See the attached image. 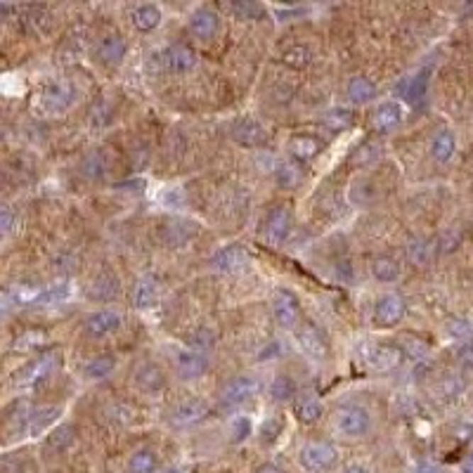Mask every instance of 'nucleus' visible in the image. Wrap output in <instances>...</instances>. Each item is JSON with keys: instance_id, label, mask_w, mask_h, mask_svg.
Returning <instances> with one entry per match:
<instances>
[{"instance_id": "1", "label": "nucleus", "mask_w": 473, "mask_h": 473, "mask_svg": "<svg viewBox=\"0 0 473 473\" xmlns=\"http://www.w3.org/2000/svg\"><path fill=\"white\" fill-rule=\"evenodd\" d=\"M74 102H76V88L72 83L57 81V83H50V86L43 88V93L38 97V109L43 111V114L57 116V114H65V111L72 109Z\"/></svg>"}, {"instance_id": "2", "label": "nucleus", "mask_w": 473, "mask_h": 473, "mask_svg": "<svg viewBox=\"0 0 473 473\" xmlns=\"http://www.w3.org/2000/svg\"><path fill=\"white\" fill-rule=\"evenodd\" d=\"M336 459H338L336 447L324 440L308 443V445H303V450H301V464H303V469H308L310 473H324V471L334 469Z\"/></svg>"}, {"instance_id": "3", "label": "nucleus", "mask_w": 473, "mask_h": 473, "mask_svg": "<svg viewBox=\"0 0 473 473\" xmlns=\"http://www.w3.org/2000/svg\"><path fill=\"white\" fill-rule=\"evenodd\" d=\"M334 423L336 428L341 430L343 435L348 438H360V435H367L372 428V414L367 412L365 407L360 405H345L336 412L334 416Z\"/></svg>"}, {"instance_id": "4", "label": "nucleus", "mask_w": 473, "mask_h": 473, "mask_svg": "<svg viewBox=\"0 0 473 473\" xmlns=\"http://www.w3.org/2000/svg\"><path fill=\"white\" fill-rule=\"evenodd\" d=\"M272 317L282 329H299L301 320H303L299 299H296L291 291H286V289L274 291V296H272Z\"/></svg>"}, {"instance_id": "5", "label": "nucleus", "mask_w": 473, "mask_h": 473, "mask_svg": "<svg viewBox=\"0 0 473 473\" xmlns=\"http://www.w3.org/2000/svg\"><path fill=\"white\" fill-rule=\"evenodd\" d=\"M296 341H299V348L306 352L310 360L315 362H322L329 355V343L320 329L315 327L313 322H303L299 327V334H296Z\"/></svg>"}, {"instance_id": "6", "label": "nucleus", "mask_w": 473, "mask_h": 473, "mask_svg": "<svg viewBox=\"0 0 473 473\" xmlns=\"http://www.w3.org/2000/svg\"><path fill=\"white\" fill-rule=\"evenodd\" d=\"M260 391V384L253 377H235L223 388L221 402L225 407H239L244 402L253 400Z\"/></svg>"}, {"instance_id": "7", "label": "nucleus", "mask_w": 473, "mask_h": 473, "mask_svg": "<svg viewBox=\"0 0 473 473\" xmlns=\"http://www.w3.org/2000/svg\"><path fill=\"white\" fill-rule=\"evenodd\" d=\"M291 228H294L291 211L286 206H274L265 218V239L272 246L284 244L289 235H291Z\"/></svg>"}, {"instance_id": "8", "label": "nucleus", "mask_w": 473, "mask_h": 473, "mask_svg": "<svg viewBox=\"0 0 473 473\" xmlns=\"http://www.w3.org/2000/svg\"><path fill=\"white\" fill-rule=\"evenodd\" d=\"M221 31V17L213 8H196L189 17V33L196 40H213Z\"/></svg>"}, {"instance_id": "9", "label": "nucleus", "mask_w": 473, "mask_h": 473, "mask_svg": "<svg viewBox=\"0 0 473 473\" xmlns=\"http://www.w3.org/2000/svg\"><path fill=\"white\" fill-rule=\"evenodd\" d=\"M405 299L400 294H386L377 301V308H374V322L377 327H393L398 324L402 317H405Z\"/></svg>"}, {"instance_id": "10", "label": "nucleus", "mask_w": 473, "mask_h": 473, "mask_svg": "<svg viewBox=\"0 0 473 473\" xmlns=\"http://www.w3.org/2000/svg\"><path fill=\"white\" fill-rule=\"evenodd\" d=\"M60 367V355L57 352H48V355H40L38 360H33L29 367H24L22 372L17 374V384L19 386H36L40 381H45L50 374Z\"/></svg>"}, {"instance_id": "11", "label": "nucleus", "mask_w": 473, "mask_h": 473, "mask_svg": "<svg viewBox=\"0 0 473 473\" xmlns=\"http://www.w3.org/2000/svg\"><path fill=\"white\" fill-rule=\"evenodd\" d=\"M211 265H213V270L218 272H228V274L242 272L244 267L249 265V251H246L242 244L223 246V249L211 258Z\"/></svg>"}, {"instance_id": "12", "label": "nucleus", "mask_w": 473, "mask_h": 473, "mask_svg": "<svg viewBox=\"0 0 473 473\" xmlns=\"http://www.w3.org/2000/svg\"><path fill=\"white\" fill-rule=\"evenodd\" d=\"M232 138H235V143H239L242 147H260V145H265L267 130L263 123L256 121V118L244 116L232 123Z\"/></svg>"}, {"instance_id": "13", "label": "nucleus", "mask_w": 473, "mask_h": 473, "mask_svg": "<svg viewBox=\"0 0 473 473\" xmlns=\"http://www.w3.org/2000/svg\"><path fill=\"white\" fill-rule=\"evenodd\" d=\"M208 416V405L204 402L201 398H187L182 400L178 407L173 409L171 414V421L175 426L180 428H189V426H196V423H201L204 419Z\"/></svg>"}, {"instance_id": "14", "label": "nucleus", "mask_w": 473, "mask_h": 473, "mask_svg": "<svg viewBox=\"0 0 473 473\" xmlns=\"http://www.w3.org/2000/svg\"><path fill=\"white\" fill-rule=\"evenodd\" d=\"M402 116H405V111L398 102H381L377 111L372 114V126L374 130L381 133V135H386V133H393L398 126L402 123Z\"/></svg>"}, {"instance_id": "15", "label": "nucleus", "mask_w": 473, "mask_h": 473, "mask_svg": "<svg viewBox=\"0 0 473 473\" xmlns=\"http://www.w3.org/2000/svg\"><path fill=\"white\" fill-rule=\"evenodd\" d=\"M402 357H405V350L402 345L395 343H379L377 348L372 350L369 355V365L377 372H393L402 365Z\"/></svg>"}, {"instance_id": "16", "label": "nucleus", "mask_w": 473, "mask_h": 473, "mask_svg": "<svg viewBox=\"0 0 473 473\" xmlns=\"http://www.w3.org/2000/svg\"><path fill=\"white\" fill-rule=\"evenodd\" d=\"M164 67L171 74H187L196 67V52L187 45H171L164 52Z\"/></svg>"}, {"instance_id": "17", "label": "nucleus", "mask_w": 473, "mask_h": 473, "mask_svg": "<svg viewBox=\"0 0 473 473\" xmlns=\"http://www.w3.org/2000/svg\"><path fill=\"white\" fill-rule=\"evenodd\" d=\"M121 327V315L114 313V310H97V313L86 317V331L93 338L109 336Z\"/></svg>"}, {"instance_id": "18", "label": "nucleus", "mask_w": 473, "mask_h": 473, "mask_svg": "<svg viewBox=\"0 0 473 473\" xmlns=\"http://www.w3.org/2000/svg\"><path fill=\"white\" fill-rule=\"evenodd\" d=\"M159 296H161V282H159V277H154V274L140 277L135 289H133V303H135V308H140V310L157 306Z\"/></svg>"}, {"instance_id": "19", "label": "nucleus", "mask_w": 473, "mask_h": 473, "mask_svg": "<svg viewBox=\"0 0 473 473\" xmlns=\"http://www.w3.org/2000/svg\"><path fill=\"white\" fill-rule=\"evenodd\" d=\"M178 374L185 381H192V379H199L206 374L208 369V357L204 355V352H196V350H182L178 352Z\"/></svg>"}, {"instance_id": "20", "label": "nucleus", "mask_w": 473, "mask_h": 473, "mask_svg": "<svg viewBox=\"0 0 473 473\" xmlns=\"http://www.w3.org/2000/svg\"><path fill=\"white\" fill-rule=\"evenodd\" d=\"M126 52H128V43H126V38L118 36V33L104 36L100 40V45H97V57H100L102 65H107V67L121 65V60L126 57Z\"/></svg>"}, {"instance_id": "21", "label": "nucleus", "mask_w": 473, "mask_h": 473, "mask_svg": "<svg viewBox=\"0 0 473 473\" xmlns=\"http://www.w3.org/2000/svg\"><path fill=\"white\" fill-rule=\"evenodd\" d=\"M118 291H121V282H118L116 274L109 270L97 274L88 286V296L95 301H111V299H116Z\"/></svg>"}, {"instance_id": "22", "label": "nucleus", "mask_w": 473, "mask_h": 473, "mask_svg": "<svg viewBox=\"0 0 473 473\" xmlns=\"http://www.w3.org/2000/svg\"><path fill=\"white\" fill-rule=\"evenodd\" d=\"M161 232H164V242L173 246V249H178V246H185L196 235V225L189 221H171L164 225Z\"/></svg>"}, {"instance_id": "23", "label": "nucleus", "mask_w": 473, "mask_h": 473, "mask_svg": "<svg viewBox=\"0 0 473 473\" xmlns=\"http://www.w3.org/2000/svg\"><path fill=\"white\" fill-rule=\"evenodd\" d=\"M135 386L145 393H159L166 386V374L159 365H143L135 372Z\"/></svg>"}, {"instance_id": "24", "label": "nucleus", "mask_w": 473, "mask_h": 473, "mask_svg": "<svg viewBox=\"0 0 473 473\" xmlns=\"http://www.w3.org/2000/svg\"><path fill=\"white\" fill-rule=\"evenodd\" d=\"M320 150H322L320 140L313 135H294L289 140V152H291V157L296 161H301V164L313 161L317 154H320Z\"/></svg>"}, {"instance_id": "25", "label": "nucleus", "mask_w": 473, "mask_h": 473, "mask_svg": "<svg viewBox=\"0 0 473 473\" xmlns=\"http://www.w3.org/2000/svg\"><path fill=\"white\" fill-rule=\"evenodd\" d=\"M159 24H161L159 5L145 3V5H138V8L133 10V26H135L140 33H152Z\"/></svg>"}, {"instance_id": "26", "label": "nucleus", "mask_w": 473, "mask_h": 473, "mask_svg": "<svg viewBox=\"0 0 473 473\" xmlns=\"http://www.w3.org/2000/svg\"><path fill=\"white\" fill-rule=\"evenodd\" d=\"M455 152H457V138L452 130H440L433 138V143H430V154H433V159L440 161V164H447V161L455 157Z\"/></svg>"}, {"instance_id": "27", "label": "nucleus", "mask_w": 473, "mask_h": 473, "mask_svg": "<svg viewBox=\"0 0 473 473\" xmlns=\"http://www.w3.org/2000/svg\"><path fill=\"white\" fill-rule=\"evenodd\" d=\"M57 416H60V407H52V405L33 409V412L26 416V423H29V433L31 435L43 433L48 426H52V423L57 421Z\"/></svg>"}, {"instance_id": "28", "label": "nucleus", "mask_w": 473, "mask_h": 473, "mask_svg": "<svg viewBox=\"0 0 473 473\" xmlns=\"http://www.w3.org/2000/svg\"><path fill=\"white\" fill-rule=\"evenodd\" d=\"M348 97L352 104H367L377 97V86L367 76H355L348 81Z\"/></svg>"}, {"instance_id": "29", "label": "nucleus", "mask_w": 473, "mask_h": 473, "mask_svg": "<svg viewBox=\"0 0 473 473\" xmlns=\"http://www.w3.org/2000/svg\"><path fill=\"white\" fill-rule=\"evenodd\" d=\"M114 369H116V357L109 355V352H104V355H97L90 360L86 365V369H83V374H86V379H90V381H102V379H107Z\"/></svg>"}, {"instance_id": "30", "label": "nucleus", "mask_w": 473, "mask_h": 473, "mask_svg": "<svg viewBox=\"0 0 473 473\" xmlns=\"http://www.w3.org/2000/svg\"><path fill=\"white\" fill-rule=\"evenodd\" d=\"M216 341H218L216 329L208 327V324H201V327H196L192 334H189V350H196L206 355L208 350L216 348Z\"/></svg>"}, {"instance_id": "31", "label": "nucleus", "mask_w": 473, "mask_h": 473, "mask_svg": "<svg viewBox=\"0 0 473 473\" xmlns=\"http://www.w3.org/2000/svg\"><path fill=\"white\" fill-rule=\"evenodd\" d=\"M107 168H109V161H107V154H104L102 150L90 152L88 157L83 159V164H81L83 175L90 178V180H100L102 175L107 173Z\"/></svg>"}, {"instance_id": "32", "label": "nucleus", "mask_w": 473, "mask_h": 473, "mask_svg": "<svg viewBox=\"0 0 473 473\" xmlns=\"http://www.w3.org/2000/svg\"><path fill=\"white\" fill-rule=\"evenodd\" d=\"M296 393H299V386H296V381L289 377V374H277V377L272 379V384H270L272 400L289 402L296 398Z\"/></svg>"}, {"instance_id": "33", "label": "nucleus", "mask_w": 473, "mask_h": 473, "mask_svg": "<svg viewBox=\"0 0 473 473\" xmlns=\"http://www.w3.org/2000/svg\"><path fill=\"white\" fill-rule=\"evenodd\" d=\"M400 272H402V267L393 256H379L372 263V274L379 282H395L400 277Z\"/></svg>"}, {"instance_id": "34", "label": "nucleus", "mask_w": 473, "mask_h": 473, "mask_svg": "<svg viewBox=\"0 0 473 473\" xmlns=\"http://www.w3.org/2000/svg\"><path fill=\"white\" fill-rule=\"evenodd\" d=\"M405 253H407L409 263H414V265H426L428 260H430V256H433V246H430L428 239L414 237V239H409V242H407Z\"/></svg>"}, {"instance_id": "35", "label": "nucleus", "mask_w": 473, "mask_h": 473, "mask_svg": "<svg viewBox=\"0 0 473 473\" xmlns=\"http://www.w3.org/2000/svg\"><path fill=\"white\" fill-rule=\"evenodd\" d=\"M69 296H72V286H69V282H62V284H52L38 291L33 303L36 306H57V303H65Z\"/></svg>"}, {"instance_id": "36", "label": "nucleus", "mask_w": 473, "mask_h": 473, "mask_svg": "<svg viewBox=\"0 0 473 473\" xmlns=\"http://www.w3.org/2000/svg\"><path fill=\"white\" fill-rule=\"evenodd\" d=\"M130 473H157V455L150 450H140L128 462Z\"/></svg>"}, {"instance_id": "37", "label": "nucleus", "mask_w": 473, "mask_h": 473, "mask_svg": "<svg viewBox=\"0 0 473 473\" xmlns=\"http://www.w3.org/2000/svg\"><path fill=\"white\" fill-rule=\"evenodd\" d=\"M322 123L327 126L329 130L341 133V130L350 128V126H352V111H350V109H343V107H341V109H331V111H327V114H324Z\"/></svg>"}, {"instance_id": "38", "label": "nucleus", "mask_w": 473, "mask_h": 473, "mask_svg": "<svg viewBox=\"0 0 473 473\" xmlns=\"http://www.w3.org/2000/svg\"><path fill=\"white\" fill-rule=\"evenodd\" d=\"M322 412L324 409L320 405V400L315 398H303L299 405H296V416H299L301 423H315L322 416Z\"/></svg>"}, {"instance_id": "39", "label": "nucleus", "mask_w": 473, "mask_h": 473, "mask_svg": "<svg viewBox=\"0 0 473 473\" xmlns=\"http://www.w3.org/2000/svg\"><path fill=\"white\" fill-rule=\"evenodd\" d=\"M74 435H76V430H74L72 423H62V426H57L50 435H48V447H52L57 452L67 450L69 445L74 443Z\"/></svg>"}, {"instance_id": "40", "label": "nucleus", "mask_w": 473, "mask_h": 473, "mask_svg": "<svg viewBox=\"0 0 473 473\" xmlns=\"http://www.w3.org/2000/svg\"><path fill=\"white\" fill-rule=\"evenodd\" d=\"M251 430H253V421H251V416L239 414V416H235V419H232V423H230V440L235 443V445L244 443L246 438L251 435Z\"/></svg>"}, {"instance_id": "41", "label": "nucleus", "mask_w": 473, "mask_h": 473, "mask_svg": "<svg viewBox=\"0 0 473 473\" xmlns=\"http://www.w3.org/2000/svg\"><path fill=\"white\" fill-rule=\"evenodd\" d=\"M402 350H405V355L412 357L416 365L426 362L428 352H430V348L421 341V338H405V341H402Z\"/></svg>"}, {"instance_id": "42", "label": "nucleus", "mask_w": 473, "mask_h": 473, "mask_svg": "<svg viewBox=\"0 0 473 473\" xmlns=\"http://www.w3.org/2000/svg\"><path fill=\"white\" fill-rule=\"evenodd\" d=\"M447 334L459 338V341H471L473 336V322L464 320V317H452L447 322Z\"/></svg>"}, {"instance_id": "43", "label": "nucleus", "mask_w": 473, "mask_h": 473, "mask_svg": "<svg viewBox=\"0 0 473 473\" xmlns=\"http://www.w3.org/2000/svg\"><path fill=\"white\" fill-rule=\"evenodd\" d=\"M426 86H428V69H423L412 79V86H409V100L412 102H421L423 95H426Z\"/></svg>"}, {"instance_id": "44", "label": "nucleus", "mask_w": 473, "mask_h": 473, "mask_svg": "<svg viewBox=\"0 0 473 473\" xmlns=\"http://www.w3.org/2000/svg\"><path fill=\"white\" fill-rule=\"evenodd\" d=\"M455 357H457V365L462 367V369L473 372V338L459 345L457 352H455Z\"/></svg>"}, {"instance_id": "45", "label": "nucleus", "mask_w": 473, "mask_h": 473, "mask_svg": "<svg viewBox=\"0 0 473 473\" xmlns=\"http://www.w3.org/2000/svg\"><path fill=\"white\" fill-rule=\"evenodd\" d=\"M232 10L239 19H260L263 17V8L256 3H232Z\"/></svg>"}, {"instance_id": "46", "label": "nucleus", "mask_w": 473, "mask_h": 473, "mask_svg": "<svg viewBox=\"0 0 473 473\" xmlns=\"http://www.w3.org/2000/svg\"><path fill=\"white\" fill-rule=\"evenodd\" d=\"M43 338H45V334L43 331H24L22 336H17V341H15V348L17 350H26V348H36V345H40L43 343Z\"/></svg>"}, {"instance_id": "47", "label": "nucleus", "mask_w": 473, "mask_h": 473, "mask_svg": "<svg viewBox=\"0 0 473 473\" xmlns=\"http://www.w3.org/2000/svg\"><path fill=\"white\" fill-rule=\"evenodd\" d=\"M284 62L286 65H291V67H296V69H303V67H308V62H310V52L306 50V48H291V50H286L284 52Z\"/></svg>"}, {"instance_id": "48", "label": "nucleus", "mask_w": 473, "mask_h": 473, "mask_svg": "<svg viewBox=\"0 0 473 473\" xmlns=\"http://www.w3.org/2000/svg\"><path fill=\"white\" fill-rule=\"evenodd\" d=\"M161 204H164L166 208H182L185 194H182L180 187H166L164 194H161Z\"/></svg>"}, {"instance_id": "49", "label": "nucleus", "mask_w": 473, "mask_h": 473, "mask_svg": "<svg viewBox=\"0 0 473 473\" xmlns=\"http://www.w3.org/2000/svg\"><path fill=\"white\" fill-rule=\"evenodd\" d=\"M0 228H3V235H5V237H10L12 232H15V230L19 228V216H17L10 206H5V208H3V218H0Z\"/></svg>"}, {"instance_id": "50", "label": "nucleus", "mask_w": 473, "mask_h": 473, "mask_svg": "<svg viewBox=\"0 0 473 473\" xmlns=\"http://www.w3.org/2000/svg\"><path fill=\"white\" fill-rule=\"evenodd\" d=\"M260 433H263V443L277 440V435L282 433V421L277 419V416H270V419L263 421V428H260Z\"/></svg>"}, {"instance_id": "51", "label": "nucleus", "mask_w": 473, "mask_h": 473, "mask_svg": "<svg viewBox=\"0 0 473 473\" xmlns=\"http://www.w3.org/2000/svg\"><path fill=\"white\" fill-rule=\"evenodd\" d=\"M107 416H109V421L126 423V421L133 419V412H130L128 407H123V405H111V407L107 409Z\"/></svg>"}, {"instance_id": "52", "label": "nucleus", "mask_w": 473, "mask_h": 473, "mask_svg": "<svg viewBox=\"0 0 473 473\" xmlns=\"http://www.w3.org/2000/svg\"><path fill=\"white\" fill-rule=\"evenodd\" d=\"M55 270L76 272V270H79V258H76V256H57V258H55Z\"/></svg>"}, {"instance_id": "53", "label": "nucleus", "mask_w": 473, "mask_h": 473, "mask_svg": "<svg viewBox=\"0 0 473 473\" xmlns=\"http://www.w3.org/2000/svg\"><path fill=\"white\" fill-rule=\"evenodd\" d=\"M336 277L345 279V282L352 279V265L348 263V260H338V263H336Z\"/></svg>"}, {"instance_id": "54", "label": "nucleus", "mask_w": 473, "mask_h": 473, "mask_svg": "<svg viewBox=\"0 0 473 473\" xmlns=\"http://www.w3.org/2000/svg\"><path fill=\"white\" fill-rule=\"evenodd\" d=\"M277 350H279V345L272 341L270 345H267V348H263L258 352V360H263V362H265V360H270L272 355H277Z\"/></svg>"}, {"instance_id": "55", "label": "nucleus", "mask_w": 473, "mask_h": 473, "mask_svg": "<svg viewBox=\"0 0 473 473\" xmlns=\"http://www.w3.org/2000/svg\"><path fill=\"white\" fill-rule=\"evenodd\" d=\"M414 473H440V471H438L435 466H430V464H421V466H416Z\"/></svg>"}, {"instance_id": "56", "label": "nucleus", "mask_w": 473, "mask_h": 473, "mask_svg": "<svg viewBox=\"0 0 473 473\" xmlns=\"http://www.w3.org/2000/svg\"><path fill=\"white\" fill-rule=\"evenodd\" d=\"M462 473H473V455L464 459V464H462Z\"/></svg>"}, {"instance_id": "57", "label": "nucleus", "mask_w": 473, "mask_h": 473, "mask_svg": "<svg viewBox=\"0 0 473 473\" xmlns=\"http://www.w3.org/2000/svg\"><path fill=\"white\" fill-rule=\"evenodd\" d=\"M343 473H369L365 469V466H360V464H352V466H348V469H345Z\"/></svg>"}, {"instance_id": "58", "label": "nucleus", "mask_w": 473, "mask_h": 473, "mask_svg": "<svg viewBox=\"0 0 473 473\" xmlns=\"http://www.w3.org/2000/svg\"><path fill=\"white\" fill-rule=\"evenodd\" d=\"M161 473H187V469H182V466H173V469H166Z\"/></svg>"}, {"instance_id": "59", "label": "nucleus", "mask_w": 473, "mask_h": 473, "mask_svg": "<svg viewBox=\"0 0 473 473\" xmlns=\"http://www.w3.org/2000/svg\"><path fill=\"white\" fill-rule=\"evenodd\" d=\"M258 473H279V471L274 469V466H265V469H260Z\"/></svg>"}]
</instances>
